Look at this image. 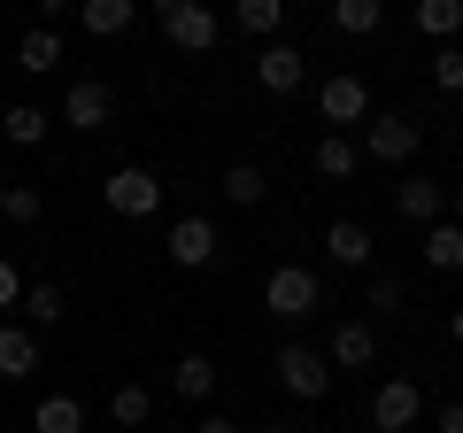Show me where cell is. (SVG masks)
<instances>
[{
	"label": "cell",
	"mask_w": 463,
	"mask_h": 433,
	"mask_svg": "<svg viewBox=\"0 0 463 433\" xmlns=\"http://www.w3.org/2000/svg\"><path fill=\"white\" fill-rule=\"evenodd\" d=\"M317 302H325V286H317V271H309V264H279V271L263 279V310L279 317V325H301Z\"/></svg>",
	"instance_id": "6da1fadb"
},
{
	"label": "cell",
	"mask_w": 463,
	"mask_h": 433,
	"mask_svg": "<svg viewBox=\"0 0 463 433\" xmlns=\"http://www.w3.org/2000/svg\"><path fill=\"white\" fill-rule=\"evenodd\" d=\"M270 371H279V387H286L294 402H325V387H332L325 349H309V341H286V349L270 356Z\"/></svg>",
	"instance_id": "7a4b0ae2"
},
{
	"label": "cell",
	"mask_w": 463,
	"mask_h": 433,
	"mask_svg": "<svg viewBox=\"0 0 463 433\" xmlns=\"http://www.w3.org/2000/svg\"><path fill=\"white\" fill-rule=\"evenodd\" d=\"M100 201H109V216H155L163 209V178L139 163H116L109 178H100Z\"/></svg>",
	"instance_id": "3957f363"
},
{
	"label": "cell",
	"mask_w": 463,
	"mask_h": 433,
	"mask_svg": "<svg viewBox=\"0 0 463 433\" xmlns=\"http://www.w3.org/2000/svg\"><path fill=\"white\" fill-rule=\"evenodd\" d=\"M163 39H170L178 54H209L216 39H224V16H216L209 0H178V8L163 16Z\"/></svg>",
	"instance_id": "277c9868"
},
{
	"label": "cell",
	"mask_w": 463,
	"mask_h": 433,
	"mask_svg": "<svg viewBox=\"0 0 463 433\" xmlns=\"http://www.w3.org/2000/svg\"><path fill=\"white\" fill-rule=\"evenodd\" d=\"M355 148H364L371 163H394L402 170L417 148H425V132H417L410 117H364V140H355Z\"/></svg>",
	"instance_id": "5b68a950"
},
{
	"label": "cell",
	"mask_w": 463,
	"mask_h": 433,
	"mask_svg": "<svg viewBox=\"0 0 463 433\" xmlns=\"http://www.w3.org/2000/svg\"><path fill=\"white\" fill-rule=\"evenodd\" d=\"M301 78H309V54L286 47V39H263V54H255V85H263V93H301Z\"/></svg>",
	"instance_id": "8992f818"
},
{
	"label": "cell",
	"mask_w": 463,
	"mask_h": 433,
	"mask_svg": "<svg viewBox=\"0 0 463 433\" xmlns=\"http://www.w3.org/2000/svg\"><path fill=\"white\" fill-rule=\"evenodd\" d=\"M109 117H116V93L100 78H70V93H62V124H78V132H109Z\"/></svg>",
	"instance_id": "52a82bcc"
},
{
	"label": "cell",
	"mask_w": 463,
	"mask_h": 433,
	"mask_svg": "<svg viewBox=\"0 0 463 433\" xmlns=\"http://www.w3.org/2000/svg\"><path fill=\"white\" fill-rule=\"evenodd\" d=\"M417 418H425V395H417V380H386L379 395H371V426H379V433H410Z\"/></svg>",
	"instance_id": "ba28073f"
},
{
	"label": "cell",
	"mask_w": 463,
	"mask_h": 433,
	"mask_svg": "<svg viewBox=\"0 0 463 433\" xmlns=\"http://www.w3.org/2000/svg\"><path fill=\"white\" fill-rule=\"evenodd\" d=\"M170 264L178 271H209L216 264V225L209 216H178V225H170Z\"/></svg>",
	"instance_id": "9c48e42d"
},
{
	"label": "cell",
	"mask_w": 463,
	"mask_h": 433,
	"mask_svg": "<svg viewBox=\"0 0 463 433\" xmlns=\"http://www.w3.org/2000/svg\"><path fill=\"white\" fill-rule=\"evenodd\" d=\"M371 356H379L371 317H347V325H332V349H325V364H332V371H364Z\"/></svg>",
	"instance_id": "30bf717a"
},
{
	"label": "cell",
	"mask_w": 463,
	"mask_h": 433,
	"mask_svg": "<svg viewBox=\"0 0 463 433\" xmlns=\"http://www.w3.org/2000/svg\"><path fill=\"white\" fill-rule=\"evenodd\" d=\"M394 201H402L410 225H440V216H448V186H440V178H417V170L394 186Z\"/></svg>",
	"instance_id": "8fae6325"
},
{
	"label": "cell",
	"mask_w": 463,
	"mask_h": 433,
	"mask_svg": "<svg viewBox=\"0 0 463 433\" xmlns=\"http://www.w3.org/2000/svg\"><path fill=\"white\" fill-rule=\"evenodd\" d=\"M317 109H325V124H364L371 117V85L364 78H325V101Z\"/></svg>",
	"instance_id": "7c38bea8"
},
{
	"label": "cell",
	"mask_w": 463,
	"mask_h": 433,
	"mask_svg": "<svg viewBox=\"0 0 463 433\" xmlns=\"http://www.w3.org/2000/svg\"><path fill=\"white\" fill-rule=\"evenodd\" d=\"M39 371V333L32 325H0V380H32Z\"/></svg>",
	"instance_id": "4fadbf2b"
},
{
	"label": "cell",
	"mask_w": 463,
	"mask_h": 433,
	"mask_svg": "<svg viewBox=\"0 0 463 433\" xmlns=\"http://www.w3.org/2000/svg\"><path fill=\"white\" fill-rule=\"evenodd\" d=\"M325 255L347 271H371V233L355 225V216H340V225H325Z\"/></svg>",
	"instance_id": "5bb4252c"
},
{
	"label": "cell",
	"mask_w": 463,
	"mask_h": 433,
	"mask_svg": "<svg viewBox=\"0 0 463 433\" xmlns=\"http://www.w3.org/2000/svg\"><path fill=\"white\" fill-rule=\"evenodd\" d=\"M132 16H139V0H78V24L93 39H116V32H132Z\"/></svg>",
	"instance_id": "9a60e30c"
},
{
	"label": "cell",
	"mask_w": 463,
	"mask_h": 433,
	"mask_svg": "<svg viewBox=\"0 0 463 433\" xmlns=\"http://www.w3.org/2000/svg\"><path fill=\"white\" fill-rule=\"evenodd\" d=\"M54 63H62V32H54V24H39V32H24V39H16V70L47 78Z\"/></svg>",
	"instance_id": "2e32d148"
},
{
	"label": "cell",
	"mask_w": 463,
	"mask_h": 433,
	"mask_svg": "<svg viewBox=\"0 0 463 433\" xmlns=\"http://www.w3.org/2000/svg\"><path fill=\"white\" fill-rule=\"evenodd\" d=\"M170 395L178 402H209L216 395V364L209 356H178V364H170Z\"/></svg>",
	"instance_id": "e0dca14e"
},
{
	"label": "cell",
	"mask_w": 463,
	"mask_h": 433,
	"mask_svg": "<svg viewBox=\"0 0 463 433\" xmlns=\"http://www.w3.org/2000/svg\"><path fill=\"white\" fill-rule=\"evenodd\" d=\"M417 32H425L432 47H448V39L463 32V0H417Z\"/></svg>",
	"instance_id": "ac0fdd59"
},
{
	"label": "cell",
	"mask_w": 463,
	"mask_h": 433,
	"mask_svg": "<svg viewBox=\"0 0 463 433\" xmlns=\"http://www.w3.org/2000/svg\"><path fill=\"white\" fill-rule=\"evenodd\" d=\"M32 433H85V402L78 395H47L32 410Z\"/></svg>",
	"instance_id": "d6986e66"
},
{
	"label": "cell",
	"mask_w": 463,
	"mask_h": 433,
	"mask_svg": "<svg viewBox=\"0 0 463 433\" xmlns=\"http://www.w3.org/2000/svg\"><path fill=\"white\" fill-rule=\"evenodd\" d=\"M332 24H340L347 39H371L386 24V0H332Z\"/></svg>",
	"instance_id": "ffe728a7"
},
{
	"label": "cell",
	"mask_w": 463,
	"mask_h": 433,
	"mask_svg": "<svg viewBox=\"0 0 463 433\" xmlns=\"http://www.w3.org/2000/svg\"><path fill=\"white\" fill-rule=\"evenodd\" d=\"M425 264L432 271H463V225H425Z\"/></svg>",
	"instance_id": "44dd1931"
},
{
	"label": "cell",
	"mask_w": 463,
	"mask_h": 433,
	"mask_svg": "<svg viewBox=\"0 0 463 433\" xmlns=\"http://www.w3.org/2000/svg\"><path fill=\"white\" fill-rule=\"evenodd\" d=\"M232 24H240L248 39H270L286 24V0H232Z\"/></svg>",
	"instance_id": "7402d4cb"
},
{
	"label": "cell",
	"mask_w": 463,
	"mask_h": 433,
	"mask_svg": "<svg viewBox=\"0 0 463 433\" xmlns=\"http://www.w3.org/2000/svg\"><path fill=\"white\" fill-rule=\"evenodd\" d=\"M355 163H364V148H355L347 132H325V140H317V170H325V178H355Z\"/></svg>",
	"instance_id": "603a6c76"
},
{
	"label": "cell",
	"mask_w": 463,
	"mask_h": 433,
	"mask_svg": "<svg viewBox=\"0 0 463 433\" xmlns=\"http://www.w3.org/2000/svg\"><path fill=\"white\" fill-rule=\"evenodd\" d=\"M0 132L16 140V148H39V140H47L54 124H47V109H32V101H16V109H8V117H0Z\"/></svg>",
	"instance_id": "cb8c5ba5"
},
{
	"label": "cell",
	"mask_w": 463,
	"mask_h": 433,
	"mask_svg": "<svg viewBox=\"0 0 463 433\" xmlns=\"http://www.w3.org/2000/svg\"><path fill=\"white\" fill-rule=\"evenodd\" d=\"M263 194H270V186H263L255 163H232L224 170V201H232V209H263Z\"/></svg>",
	"instance_id": "d4e9b609"
},
{
	"label": "cell",
	"mask_w": 463,
	"mask_h": 433,
	"mask_svg": "<svg viewBox=\"0 0 463 433\" xmlns=\"http://www.w3.org/2000/svg\"><path fill=\"white\" fill-rule=\"evenodd\" d=\"M147 410H155V395H147L139 380H124V387L109 395V418H116V426H147Z\"/></svg>",
	"instance_id": "484cf974"
},
{
	"label": "cell",
	"mask_w": 463,
	"mask_h": 433,
	"mask_svg": "<svg viewBox=\"0 0 463 433\" xmlns=\"http://www.w3.org/2000/svg\"><path fill=\"white\" fill-rule=\"evenodd\" d=\"M62 310H70V302H62V286H54V279L24 286V317H32V325H62Z\"/></svg>",
	"instance_id": "4316f807"
},
{
	"label": "cell",
	"mask_w": 463,
	"mask_h": 433,
	"mask_svg": "<svg viewBox=\"0 0 463 433\" xmlns=\"http://www.w3.org/2000/svg\"><path fill=\"white\" fill-rule=\"evenodd\" d=\"M432 93H440V101L463 93V47H456V39H448V47H432Z\"/></svg>",
	"instance_id": "83f0119b"
},
{
	"label": "cell",
	"mask_w": 463,
	"mask_h": 433,
	"mask_svg": "<svg viewBox=\"0 0 463 433\" xmlns=\"http://www.w3.org/2000/svg\"><path fill=\"white\" fill-rule=\"evenodd\" d=\"M364 310H371V317H394V310H402V279H394V271H371Z\"/></svg>",
	"instance_id": "f1b7e54d"
},
{
	"label": "cell",
	"mask_w": 463,
	"mask_h": 433,
	"mask_svg": "<svg viewBox=\"0 0 463 433\" xmlns=\"http://www.w3.org/2000/svg\"><path fill=\"white\" fill-rule=\"evenodd\" d=\"M39 209H47L39 186H8V194H0V216H8V225H39Z\"/></svg>",
	"instance_id": "f546056e"
},
{
	"label": "cell",
	"mask_w": 463,
	"mask_h": 433,
	"mask_svg": "<svg viewBox=\"0 0 463 433\" xmlns=\"http://www.w3.org/2000/svg\"><path fill=\"white\" fill-rule=\"evenodd\" d=\"M0 310H16V264L0 255Z\"/></svg>",
	"instance_id": "4dcf8cb0"
},
{
	"label": "cell",
	"mask_w": 463,
	"mask_h": 433,
	"mask_svg": "<svg viewBox=\"0 0 463 433\" xmlns=\"http://www.w3.org/2000/svg\"><path fill=\"white\" fill-rule=\"evenodd\" d=\"M432 433H463V402H448V410L432 418Z\"/></svg>",
	"instance_id": "1f68e13d"
},
{
	"label": "cell",
	"mask_w": 463,
	"mask_h": 433,
	"mask_svg": "<svg viewBox=\"0 0 463 433\" xmlns=\"http://www.w3.org/2000/svg\"><path fill=\"white\" fill-rule=\"evenodd\" d=\"M201 433H248V426H232V418H216V410H209V418H201Z\"/></svg>",
	"instance_id": "d6a6232c"
},
{
	"label": "cell",
	"mask_w": 463,
	"mask_h": 433,
	"mask_svg": "<svg viewBox=\"0 0 463 433\" xmlns=\"http://www.w3.org/2000/svg\"><path fill=\"white\" fill-rule=\"evenodd\" d=\"M39 16H70V8H78V0H32Z\"/></svg>",
	"instance_id": "836d02e7"
},
{
	"label": "cell",
	"mask_w": 463,
	"mask_h": 433,
	"mask_svg": "<svg viewBox=\"0 0 463 433\" xmlns=\"http://www.w3.org/2000/svg\"><path fill=\"white\" fill-rule=\"evenodd\" d=\"M448 341H456V349H463V302H456V310H448Z\"/></svg>",
	"instance_id": "e575fe53"
},
{
	"label": "cell",
	"mask_w": 463,
	"mask_h": 433,
	"mask_svg": "<svg viewBox=\"0 0 463 433\" xmlns=\"http://www.w3.org/2000/svg\"><path fill=\"white\" fill-rule=\"evenodd\" d=\"M147 8H155V24H163V16H170V8H178V0H147Z\"/></svg>",
	"instance_id": "d590c367"
},
{
	"label": "cell",
	"mask_w": 463,
	"mask_h": 433,
	"mask_svg": "<svg viewBox=\"0 0 463 433\" xmlns=\"http://www.w3.org/2000/svg\"><path fill=\"white\" fill-rule=\"evenodd\" d=\"M448 209H456V225H463V186H456V194H448Z\"/></svg>",
	"instance_id": "8d00e7d4"
},
{
	"label": "cell",
	"mask_w": 463,
	"mask_h": 433,
	"mask_svg": "<svg viewBox=\"0 0 463 433\" xmlns=\"http://www.w3.org/2000/svg\"><path fill=\"white\" fill-rule=\"evenodd\" d=\"M263 433H301V426H263Z\"/></svg>",
	"instance_id": "74e56055"
},
{
	"label": "cell",
	"mask_w": 463,
	"mask_h": 433,
	"mask_svg": "<svg viewBox=\"0 0 463 433\" xmlns=\"http://www.w3.org/2000/svg\"><path fill=\"white\" fill-rule=\"evenodd\" d=\"M0 194H8V178H0Z\"/></svg>",
	"instance_id": "f35d334b"
}]
</instances>
